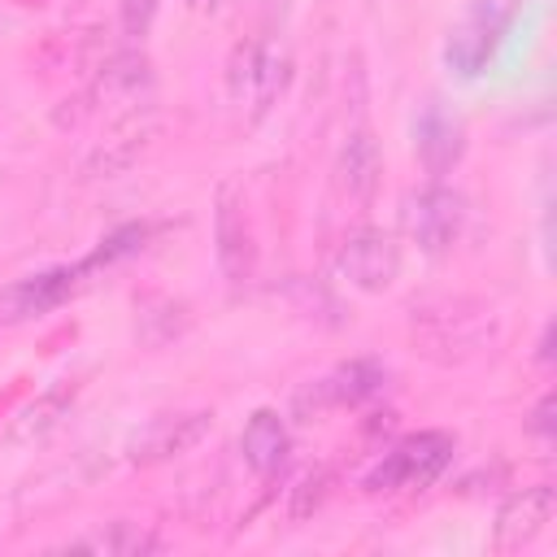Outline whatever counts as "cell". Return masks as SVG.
Segmentation results:
<instances>
[{
	"mask_svg": "<svg viewBox=\"0 0 557 557\" xmlns=\"http://www.w3.org/2000/svg\"><path fill=\"white\" fill-rule=\"evenodd\" d=\"M326 487H331V474H326V470L305 474L300 487H296V500H292V518H309V513L326 500Z\"/></svg>",
	"mask_w": 557,
	"mask_h": 557,
	"instance_id": "obj_17",
	"label": "cell"
},
{
	"mask_svg": "<svg viewBox=\"0 0 557 557\" xmlns=\"http://www.w3.org/2000/svg\"><path fill=\"white\" fill-rule=\"evenodd\" d=\"M213 235H218V265H222V274L231 283L252 278V270H257V235H252V218L244 209V196L231 183L218 187Z\"/></svg>",
	"mask_w": 557,
	"mask_h": 557,
	"instance_id": "obj_8",
	"label": "cell"
},
{
	"mask_svg": "<svg viewBox=\"0 0 557 557\" xmlns=\"http://www.w3.org/2000/svg\"><path fill=\"white\" fill-rule=\"evenodd\" d=\"M413 152L431 178L448 174L466 152V122L444 100H426L413 117Z\"/></svg>",
	"mask_w": 557,
	"mask_h": 557,
	"instance_id": "obj_9",
	"label": "cell"
},
{
	"mask_svg": "<svg viewBox=\"0 0 557 557\" xmlns=\"http://www.w3.org/2000/svg\"><path fill=\"white\" fill-rule=\"evenodd\" d=\"M91 274H100V270L83 257L74 265H52V270H39V274L9 283L0 292V322H30V318L61 309L70 296H78L91 283Z\"/></svg>",
	"mask_w": 557,
	"mask_h": 557,
	"instance_id": "obj_4",
	"label": "cell"
},
{
	"mask_svg": "<svg viewBox=\"0 0 557 557\" xmlns=\"http://www.w3.org/2000/svg\"><path fill=\"white\" fill-rule=\"evenodd\" d=\"M283 78H287V65L265 48V44H239L235 57H231V96L252 104V117H261L270 109V100L283 91Z\"/></svg>",
	"mask_w": 557,
	"mask_h": 557,
	"instance_id": "obj_11",
	"label": "cell"
},
{
	"mask_svg": "<svg viewBox=\"0 0 557 557\" xmlns=\"http://www.w3.org/2000/svg\"><path fill=\"white\" fill-rule=\"evenodd\" d=\"M196 13H209V9H218V0H187Z\"/></svg>",
	"mask_w": 557,
	"mask_h": 557,
	"instance_id": "obj_19",
	"label": "cell"
},
{
	"mask_svg": "<svg viewBox=\"0 0 557 557\" xmlns=\"http://www.w3.org/2000/svg\"><path fill=\"white\" fill-rule=\"evenodd\" d=\"M213 426L209 409H191V413H157L135 440H131V461L135 466H157L170 461L178 453H191Z\"/></svg>",
	"mask_w": 557,
	"mask_h": 557,
	"instance_id": "obj_10",
	"label": "cell"
},
{
	"mask_svg": "<svg viewBox=\"0 0 557 557\" xmlns=\"http://www.w3.org/2000/svg\"><path fill=\"white\" fill-rule=\"evenodd\" d=\"M548 413H553V396H544L540 409H535V418H531V426H535L540 435H553V418H548Z\"/></svg>",
	"mask_w": 557,
	"mask_h": 557,
	"instance_id": "obj_18",
	"label": "cell"
},
{
	"mask_svg": "<svg viewBox=\"0 0 557 557\" xmlns=\"http://www.w3.org/2000/svg\"><path fill=\"white\" fill-rule=\"evenodd\" d=\"M383 383H387V370L379 361L352 357V361L335 366L331 374L305 383L296 392V413H300V422H313V418H322L331 409H357V405L374 400L383 392Z\"/></svg>",
	"mask_w": 557,
	"mask_h": 557,
	"instance_id": "obj_5",
	"label": "cell"
},
{
	"mask_svg": "<svg viewBox=\"0 0 557 557\" xmlns=\"http://www.w3.org/2000/svg\"><path fill=\"white\" fill-rule=\"evenodd\" d=\"M70 400H74V387H70V383H65V387H52V392H44V396H35V400L22 405L17 418L4 426V444H13V448L39 444L44 435H52V431L61 426Z\"/></svg>",
	"mask_w": 557,
	"mask_h": 557,
	"instance_id": "obj_14",
	"label": "cell"
},
{
	"mask_svg": "<svg viewBox=\"0 0 557 557\" xmlns=\"http://www.w3.org/2000/svg\"><path fill=\"white\" fill-rule=\"evenodd\" d=\"M453 448L457 440L448 431H418V435H405L396 440L366 474V492L374 496H392V492H422L431 487L448 461H453Z\"/></svg>",
	"mask_w": 557,
	"mask_h": 557,
	"instance_id": "obj_1",
	"label": "cell"
},
{
	"mask_svg": "<svg viewBox=\"0 0 557 557\" xmlns=\"http://www.w3.org/2000/svg\"><path fill=\"white\" fill-rule=\"evenodd\" d=\"M513 13H518V0H470L444 35V65L457 78H479L496 57Z\"/></svg>",
	"mask_w": 557,
	"mask_h": 557,
	"instance_id": "obj_2",
	"label": "cell"
},
{
	"mask_svg": "<svg viewBox=\"0 0 557 557\" xmlns=\"http://www.w3.org/2000/svg\"><path fill=\"white\" fill-rule=\"evenodd\" d=\"M70 548L113 553V557H139V553H157V548H161V540H157L148 527H139V522H113V527H104V531H96V535L74 540Z\"/></svg>",
	"mask_w": 557,
	"mask_h": 557,
	"instance_id": "obj_15",
	"label": "cell"
},
{
	"mask_svg": "<svg viewBox=\"0 0 557 557\" xmlns=\"http://www.w3.org/2000/svg\"><path fill=\"white\" fill-rule=\"evenodd\" d=\"M379 174H383V157H379V144L366 126L348 131L344 148H339V161H335V187L344 200L352 205H370L374 200V187H379Z\"/></svg>",
	"mask_w": 557,
	"mask_h": 557,
	"instance_id": "obj_12",
	"label": "cell"
},
{
	"mask_svg": "<svg viewBox=\"0 0 557 557\" xmlns=\"http://www.w3.org/2000/svg\"><path fill=\"white\" fill-rule=\"evenodd\" d=\"M553 513H557V487H553V483H535V487L513 492V496L500 505V513H496L492 548H496L500 557L531 548V544L544 535V527L553 522Z\"/></svg>",
	"mask_w": 557,
	"mask_h": 557,
	"instance_id": "obj_7",
	"label": "cell"
},
{
	"mask_svg": "<svg viewBox=\"0 0 557 557\" xmlns=\"http://www.w3.org/2000/svg\"><path fill=\"white\" fill-rule=\"evenodd\" d=\"M400 226H405V235L418 244V252L444 257V252L461 239L466 200H461V191H453V187H444V183H426V187H418V191L405 196Z\"/></svg>",
	"mask_w": 557,
	"mask_h": 557,
	"instance_id": "obj_3",
	"label": "cell"
},
{
	"mask_svg": "<svg viewBox=\"0 0 557 557\" xmlns=\"http://www.w3.org/2000/svg\"><path fill=\"white\" fill-rule=\"evenodd\" d=\"M335 270L348 287L357 292H387L400 274V244L396 235L379 231V226H361L352 235H344L339 252H335Z\"/></svg>",
	"mask_w": 557,
	"mask_h": 557,
	"instance_id": "obj_6",
	"label": "cell"
},
{
	"mask_svg": "<svg viewBox=\"0 0 557 557\" xmlns=\"http://www.w3.org/2000/svg\"><path fill=\"white\" fill-rule=\"evenodd\" d=\"M70 4H83V0H70Z\"/></svg>",
	"mask_w": 557,
	"mask_h": 557,
	"instance_id": "obj_20",
	"label": "cell"
},
{
	"mask_svg": "<svg viewBox=\"0 0 557 557\" xmlns=\"http://www.w3.org/2000/svg\"><path fill=\"white\" fill-rule=\"evenodd\" d=\"M148 235H152V226H148V222H126V226H117L113 235H104V239L96 244V252H91L87 261H91L96 270H104V265H113V261H122V257L139 252Z\"/></svg>",
	"mask_w": 557,
	"mask_h": 557,
	"instance_id": "obj_16",
	"label": "cell"
},
{
	"mask_svg": "<svg viewBox=\"0 0 557 557\" xmlns=\"http://www.w3.org/2000/svg\"><path fill=\"white\" fill-rule=\"evenodd\" d=\"M239 453H244V466L257 474V479H270L287 466V453H292V435H287V422L274 413V409H257L244 431H239Z\"/></svg>",
	"mask_w": 557,
	"mask_h": 557,
	"instance_id": "obj_13",
	"label": "cell"
}]
</instances>
